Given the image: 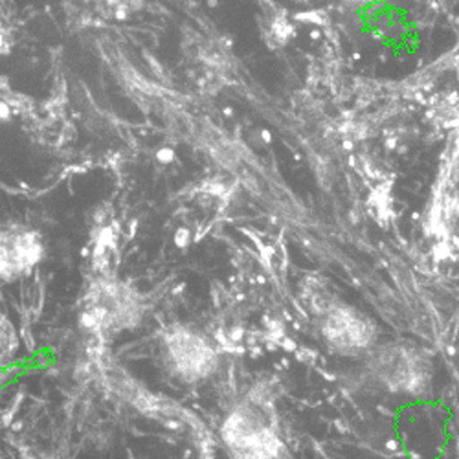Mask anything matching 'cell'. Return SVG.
Segmentation results:
<instances>
[{"label": "cell", "instance_id": "cell-1", "mask_svg": "<svg viewBox=\"0 0 459 459\" xmlns=\"http://www.w3.org/2000/svg\"><path fill=\"white\" fill-rule=\"evenodd\" d=\"M221 439L236 459H280V419L271 394L254 388L221 427Z\"/></svg>", "mask_w": 459, "mask_h": 459}, {"label": "cell", "instance_id": "cell-2", "mask_svg": "<svg viewBox=\"0 0 459 459\" xmlns=\"http://www.w3.org/2000/svg\"><path fill=\"white\" fill-rule=\"evenodd\" d=\"M143 299L136 289L118 278L94 280L80 303L82 327L100 338L134 329L143 316Z\"/></svg>", "mask_w": 459, "mask_h": 459}, {"label": "cell", "instance_id": "cell-3", "mask_svg": "<svg viewBox=\"0 0 459 459\" xmlns=\"http://www.w3.org/2000/svg\"><path fill=\"white\" fill-rule=\"evenodd\" d=\"M369 371L392 394L423 397L432 386V362L425 351L390 342L368 353Z\"/></svg>", "mask_w": 459, "mask_h": 459}, {"label": "cell", "instance_id": "cell-4", "mask_svg": "<svg viewBox=\"0 0 459 459\" xmlns=\"http://www.w3.org/2000/svg\"><path fill=\"white\" fill-rule=\"evenodd\" d=\"M164 351L169 369L184 382H199L212 377L219 366V351L199 331L177 325L164 336Z\"/></svg>", "mask_w": 459, "mask_h": 459}, {"label": "cell", "instance_id": "cell-5", "mask_svg": "<svg viewBox=\"0 0 459 459\" xmlns=\"http://www.w3.org/2000/svg\"><path fill=\"white\" fill-rule=\"evenodd\" d=\"M316 320L325 342L342 355H368L377 343L375 322L340 299L331 303Z\"/></svg>", "mask_w": 459, "mask_h": 459}, {"label": "cell", "instance_id": "cell-6", "mask_svg": "<svg viewBox=\"0 0 459 459\" xmlns=\"http://www.w3.org/2000/svg\"><path fill=\"white\" fill-rule=\"evenodd\" d=\"M45 257L39 232L24 224H0V281L28 276Z\"/></svg>", "mask_w": 459, "mask_h": 459}, {"label": "cell", "instance_id": "cell-7", "mask_svg": "<svg viewBox=\"0 0 459 459\" xmlns=\"http://www.w3.org/2000/svg\"><path fill=\"white\" fill-rule=\"evenodd\" d=\"M292 24L289 22L285 12L274 4H269V10L264 12V39L271 45L285 47L287 41L294 35Z\"/></svg>", "mask_w": 459, "mask_h": 459}, {"label": "cell", "instance_id": "cell-8", "mask_svg": "<svg viewBox=\"0 0 459 459\" xmlns=\"http://www.w3.org/2000/svg\"><path fill=\"white\" fill-rule=\"evenodd\" d=\"M12 107H10V103H6V101H0V120L3 122H8L10 118H12Z\"/></svg>", "mask_w": 459, "mask_h": 459}]
</instances>
